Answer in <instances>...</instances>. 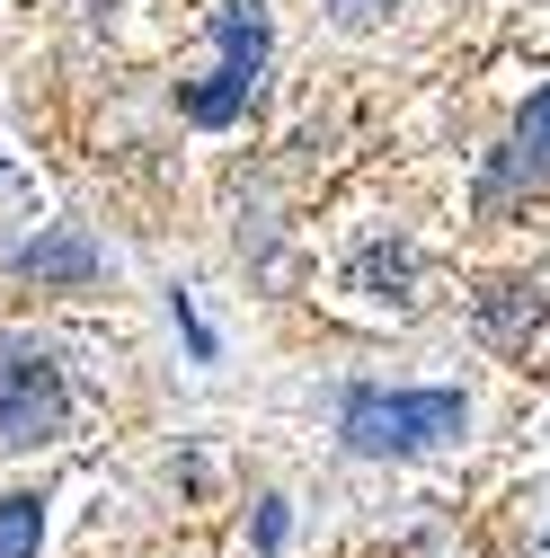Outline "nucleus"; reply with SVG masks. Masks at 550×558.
<instances>
[{"label": "nucleus", "instance_id": "1", "mask_svg": "<svg viewBox=\"0 0 550 558\" xmlns=\"http://www.w3.org/2000/svg\"><path fill=\"white\" fill-rule=\"evenodd\" d=\"M470 426V399L462 390H347V416L337 435L364 461H408V452H435Z\"/></svg>", "mask_w": 550, "mask_h": 558}, {"label": "nucleus", "instance_id": "2", "mask_svg": "<svg viewBox=\"0 0 550 558\" xmlns=\"http://www.w3.org/2000/svg\"><path fill=\"white\" fill-rule=\"evenodd\" d=\"M214 45H223V72L178 98L187 124H204V133L231 124L258 98V81H266V10H258V0H214Z\"/></svg>", "mask_w": 550, "mask_h": 558}, {"label": "nucleus", "instance_id": "3", "mask_svg": "<svg viewBox=\"0 0 550 558\" xmlns=\"http://www.w3.org/2000/svg\"><path fill=\"white\" fill-rule=\"evenodd\" d=\"M62 416H72V390H62V364L45 345H0V435L10 444H45Z\"/></svg>", "mask_w": 550, "mask_h": 558}, {"label": "nucleus", "instance_id": "4", "mask_svg": "<svg viewBox=\"0 0 550 558\" xmlns=\"http://www.w3.org/2000/svg\"><path fill=\"white\" fill-rule=\"evenodd\" d=\"M19 266H27V275H53V284H89V275H98V248L62 231V240H27Z\"/></svg>", "mask_w": 550, "mask_h": 558}, {"label": "nucleus", "instance_id": "5", "mask_svg": "<svg viewBox=\"0 0 550 558\" xmlns=\"http://www.w3.org/2000/svg\"><path fill=\"white\" fill-rule=\"evenodd\" d=\"M515 160H524L533 178H550V89H533L524 116H515Z\"/></svg>", "mask_w": 550, "mask_h": 558}, {"label": "nucleus", "instance_id": "6", "mask_svg": "<svg viewBox=\"0 0 550 558\" xmlns=\"http://www.w3.org/2000/svg\"><path fill=\"white\" fill-rule=\"evenodd\" d=\"M45 541V506L36 497H0V558H36Z\"/></svg>", "mask_w": 550, "mask_h": 558}, {"label": "nucleus", "instance_id": "7", "mask_svg": "<svg viewBox=\"0 0 550 558\" xmlns=\"http://www.w3.org/2000/svg\"><path fill=\"white\" fill-rule=\"evenodd\" d=\"M285 532H294L285 506H266V514H258V549H285Z\"/></svg>", "mask_w": 550, "mask_h": 558}, {"label": "nucleus", "instance_id": "8", "mask_svg": "<svg viewBox=\"0 0 550 558\" xmlns=\"http://www.w3.org/2000/svg\"><path fill=\"white\" fill-rule=\"evenodd\" d=\"M382 19V0H337V27H373Z\"/></svg>", "mask_w": 550, "mask_h": 558}]
</instances>
